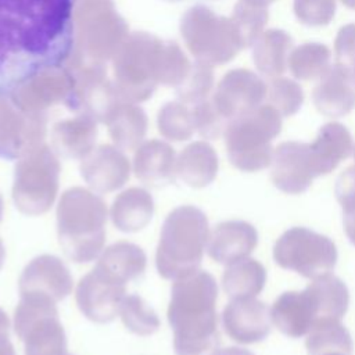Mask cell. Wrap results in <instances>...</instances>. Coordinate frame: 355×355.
I'll list each match as a JSON object with an SVG mask.
<instances>
[{
  "instance_id": "6da1fadb",
  "label": "cell",
  "mask_w": 355,
  "mask_h": 355,
  "mask_svg": "<svg viewBox=\"0 0 355 355\" xmlns=\"http://www.w3.org/2000/svg\"><path fill=\"white\" fill-rule=\"evenodd\" d=\"M76 0H0V97L62 64Z\"/></svg>"
},
{
  "instance_id": "7a4b0ae2",
  "label": "cell",
  "mask_w": 355,
  "mask_h": 355,
  "mask_svg": "<svg viewBox=\"0 0 355 355\" xmlns=\"http://www.w3.org/2000/svg\"><path fill=\"white\" fill-rule=\"evenodd\" d=\"M215 277L197 269L173 280L168 322L176 355H215L220 343Z\"/></svg>"
},
{
  "instance_id": "3957f363",
  "label": "cell",
  "mask_w": 355,
  "mask_h": 355,
  "mask_svg": "<svg viewBox=\"0 0 355 355\" xmlns=\"http://www.w3.org/2000/svg\"><path fill=\"white\" fill-rule=\"evenodd\" d=\"M107 207L85 187L67 189L57 205V236L64 254L76 263L94 261L104 248Z\"/></svg>"
},
{
  "instance_id": "277c9868",
  "label": "cell",
  "mask_w": 355,
  "mask_h": 355,
  "mask_svg": "<svg viewBox=\"0 0 355 355\" xmlns=\"http://www.w3.org/2000/svg\"><path fill=\"white\" fill-rule=\"evenodd\" d=\"M209 239L207 215L194 205H180L165 218L155 252L161 277L176 280L200 269Z\"/></svg>"
},
{
  "instance_id": "5b68a950",
  "label": "cell",
  "mask_w": 355,
  "mask_h": 355,
  "mask_svg": "<svg viewBox=\"0 0 355 355\" xmlns=\"http://www.w3.org/2000/svg\"><path fill=\"white\" fill-rule=\"evenodd\" d=\"M282 115L270 104L230 121L225 130L229 161L244 172H257L272 164V140L282 130Z\"/></svg>"
},
{
  "instance_id": "8992f818",
  "label": "cell",
  "mask_w": 355,
  "mask_h": 355,
  "mask_svg": "<svg viewBox=\"0 0 355 355\" xmlns=\"http://www.w3.org/2000/svg\"><path fill=\"white\" fill-rule=\"evenodd\" d=\"M60 172V161L47 146L19 158L11 190L15 208L28 216L46 214L58 194Z\"/></svg>"
},
{
  "instance_id": "52a82bcc",
  "label": "cell",
  "mask_w": 355,
  "mask_h": 355,
  "mask_svg": "<svg viewBox=\"0 0 355 355\" xmlns=\"http://www.w3.org/2000/svg\"><path fill=\"white\" fill-rule=\"evenodd\" d=\"M57 302L37 294H19L14 330L24 343L25 355H68L67 336Z\"/></svg>"
},
{
  "instance_id": "ba28073f",
  "label": "cell",
  "mask_w": 355,
  "mask_h": 355,
  "mask_svg": "<svg viewBox=\"0 0 355 355\" xmlns=\"http://www.w3.org/2000/svg\"><path fill=\"white\" fill-rule=\"evenodd\" d=\"M273 258L283 269L308 279L330 273L337 263V248L327 236L306 227H291L275 243Z\"/></svg>"
},
{
  "instance_id": "9c48e42d",
  "label": "cell",
  "mask_w": 355,
  "mask_h": 355,
  "mask_svg": "<svg viewBox=\"0 0 355 355\" xmlns=\"http://www.w3.org/2000/svg\"><path fill=\"white\" fill-rule=\"evenodd\" d=\"M125 295L126 283L97 263L79 280L75 291L79 311L96 323L112 322Z\"/></svg>"
},
{
  "instance_id": "30bf717a",
  "label": "cell",
  "mask_w": 355,
  "mask_h": 355,
  "mask_svg": "<svg viewBox=\"0 0 355 355\" xmlns=\"http://www.w3.org/2000/svg\"><path fill=\"white\" fill-rule=\"evenodd\" d=\"M194 50L214 64H223L244 49L240 35L232 19L216 17L211 10H193Z\"/></svg>"
},
{
  "instance_id": "8fae6325",
  "label": "cell",
  "mask_w": 355,
  "mask_h": 355,
  "mask_svg": "<svg viewBox=\"0 0 355 355\" xmlns=\"http://www.w3.org/2000/svg\"><path fill=\"white\" fill-rule=\"evenodd\" d=\"M266 94L268 86L262 78L250 69L237 68L220 80L214 104L230 123L234 118L258 108Z\"/></svg>"
},
{
  "instance_id": "7c38bea8",
  "label": "cell",
  "mask_w": 355,
  "mask_h": 355,
  "mask_svg": "<svg viewBox=\"0 0 355 355\" xmlns=\"http://www.w3.org/2000/svg\"><path fill=\"white\" fill-rule=\"evenodd\" d=\"M318 178L315 161L308 143L283 141L272 158V182L287 194H300Z\"/></svg>"
},
{
  "instance_id": "4fadbf2b",
  "label": "cell",
  "mask_w": 355,
  "mask_h": 355,
  "mask_svg": "<svg viewBox=\"0 0 355 355\" xmlns=\"http://www.w3.org/2000/svg\"><path fill=\"white\" fill-rule=\"evenodd\" d=\"M73 288L68 266L55 255L43 254L33 258L18 279L19 294H37L58 302Z\"/></svg>"
},
{
  "instance_id": "5bb4252c",
  "label": "cell",
  "mask_w": 355,
  "mask_h": 355,
  "mask_svg": "<svg viewBox=\"0 0 355 355\" xmlns=\"http://www.w3.org/2000/svg\"><path fill=\"white\" fill-rule=\"evenodd\" d=\"M222 326L240 344L259 343L270 333V312L254 297L233 298L222 312Z\"/></svg>"
},
{
  "instance_id": "9a60e30c",
  "label": "cell",
  "mask_w": 355,
  "mask_h": 355,
  "mask_svg": "<svg viewBox=\"0 0 355 355\" xmlns=\"http://www.w3.org/2000/svg\"><path fill=\"white\" fill-rule=\"evenodd\" d=\"M80 175L94 193H111L121 189L130 176L128 157L112 146H100L80 162Z\"/></svg>"
},
{
  "instance_id": "2e32d148",
  "label": "cell",
  "mask_w": 355,
  "mask_h": 355,
  "mask_svg": "<svg viewBox=\"0 0 355 355\" xmlns=\"http://www.w3.org/2000/svg\"><path fill=\"white\" fill-rule=\"evenodd\" d=\"M319 79L312 92L315 108L329 118L348 115L355 108L354 72L348 67L336 62Z\"/></svg>"
},
{
  "instance_id": "e0dca14e",
  "label": "cell",
  "mask_w": 355,
  "mask_h": 355,
  "mask_svg": "<svg viewBox=\"0 0 355 355\" xmlns=\"http://www.w3.org/2000/svg\"><path fill=\"white\" fill-rule=\"evenodd\" d=\"M258 244L257 229L245 220H225L209 233L207 251L218 263L229 265L247 258Z\"/></svg>"
},
{
  "instance_id": "ac0fdd59",
  "label": "cell",
  "mask_w": 355,
  "mask_h": 355,
  "mask_svg": "<svg viewBox=\"0 0 355 355\" xmlns=\"http://www.w3.org/2000/svg\"><path fill=\"white\" fill-rule=\"evenodd\" d=\"M270 319L286 336L298 338L311 330L316 322V312L306 290L286 291L272 305Z\"/></svg>"
},
{
  "instance_id": "d6986e66",
  "label": "cell",
  "mask_w": 355,
  "mask_h": 355,
  "mask_svg": "<svg viewBox=\"0 0 355 355\" xmlns=\"http://www.w3.org/2000/svg\"><path fill=\"white\" fill-rule=\"evenodd\" d=\"M175 151L159 140H151L137 148L133 158L135 176L146 186L159 189L175 182Z\"/></svg>"
},
{
  "instance_id": "ffe728a7",
  "label": "cell",
  "mask_w": 355,
  "mask_h": 355,
  "mask_svg": "<svg viewBox=\"0 0 355 355\" xmlns=\"http://www.w3.org/2000/svg\"><path fill=\"white\" fill-rule=\"evenodd\" d=\"M318 176L327 175L347 159L354 150L349 130L340 122L324 123L309 144Z\"/></svg>"
},
{
  "instance_id": "44dd1931",
  "label": "cell",
  "mask_w": 355,
  "mask_h": 355,
  "mask_svg": "<svg viewBox=\"0 0 355 355\" xmlns=\"http://www.w3.org/2000/svg\"><path fill=\"white\" fill-rule=\"evenodd\" d=\"M154 215V200L143 187H129L119 193L110 211L114 226L123 233L143 230Z\"/></svg>"
},
{
  "instance_id": "7402d4cb",
  "label": "cell",
  "mask_w": 355,
  "mask_h": 355,
  "mask_svg": "<svg viewBox=\"0 0 355 355\" xmlns=\"http://www.w3.org/2000/svg\"><path fill=\"white\" fill-rule=\"evenodd\" d=\"M218 166V155L214 147L205 141H194L179 154L175 172L184 184L201 189L214 182Z\"/></svg>"
},
{
  "instance_id": "603a6c76",
  "label": "cell",
  "mask_w": 355,
  "mask_h": 355,
  "mask_svg": "<svg viewBox=\"0 0 355 355\" xmlns=\"http://www.w3.org/2000/svg\"><path fill=\"white\" fill-rule=\"evenodd\" d=\"M293 49V37L286 31L268 29L254 43L252 61L261 75L272 79L279 78L287 68Z\"/></svg>"
},
{
  "instance_id": "cb8c5ba5",
  "label": "cell",
  "mask_w": 355,
  "mask_h": 355,
  "mask_svg": "<svg viewBox=\"0 0 355 355\" xmlns=\"http://www.w3.org/2000/svg\"><path fill=\"white\" fill-rule=\"evenodd\" d=\"M305 290L315 306L316 322L323 319L341 320L345 315L349 304V293L340 277L330 273L319 276Z\"/></svg>"
},
{
  "instance_id": "d4e9b609",
  "label": "cell",
  "mask_w": 355,
  "mask_h": 355,
  "mask_svg": "<svg viewBox=\"0 0 355 355\" xmlns=\"http://www.w3.org/2000/svg\"><path fill=\"white\" fill-rule=\"evenodd\" d=\"M97 265L128 284L144 275L147 257L137 244L116 241L100 254Z\"/></svg>"
},
{
  "instance_id": "484cf974",
  "label": "cell",
  "mask_w": 355,
  "mask_h": 355,
  "mask_svg": "<svg viewBox=\"0 0 355 355\" xmlns=\"http://www.w3.org/2000/svg\"><path fill=\"white\" fill-rule=\"evenodd\" d=\"M266 283V270L255 259L243 258L227 265L222 287L229 298H248L259 294Z\"/></svg>"
},
{
  "instance_id": "4316f807",
  "label": "cell",
  "mask_w": 355,
  "mask_h": 355,
  "mask_svg": "<svg viewBox=\"0 0 355 355\" xmlns=\"http://www.w3.org/2000/svg\"><path fill=\"white\" fill-rule=\"evenodd\" d=\"M96 126L86 119L64 121L53 130V146L65 158H85L96 141Z\"/></svg>"
},
{
  "instance_id": "83f0119b",
  "label": "cell",
  "mask_w": 355,
  "mask_h": 355,
  "mask_svg": "<svg viewBox=\"0 0 355 355\" xmlns=\"http://www.w3.org/2000/svg\"><path fill=\"white\" fill-rule=\"evenodd\" d=\"M308 355H352L354 343L349 331L337 319L315 322L305 341Z\"/></svg>"
},
{
  "instance_id": "f1b7e54d",
  "label": "cell",
  "mask_w": 355,
  "mask_h": 355,
  "mask_svg": "<svg viewBox=\"0 0 355 355\" xmlns=\"http://www.w3.org/2000/svg\"><path fill=\"white\" fill-rule=\"evenodd\" d=\"M331 51L326 44L306 42L291 50L287 65L294 78L300 80H313L329 69Z\"/></svg>"
},
{
  "instance_id": "f546056e",
  "label": "cell",
  "mask_w": 355,
  "mask_h": 355,
  "mask_svg": "<svg viewBox=\"0 0 355 355\" xmlns=\"http://www.w3.org/2000/svg\"><path fill=\"white\" fill-rule=\"evenodd\" d=\"M268 19V6L257 0H239L233 11L232 21L240 35L244 49L252 46L263 33Z\"/></svg>"
},
{
  "instance_id": "4dcf8cb0",
  "label": "cell",
  "mask_w": 355,
  "mask_h": 355,
  "mask_svg": "<svg viewBox=\"0 0 355 355\" xmlns=\"http://www.w3.org/2000/svg\"><path fill=\"white\" fill-rule=\"evenodd\" d=\"M119 316L129 331L141 337L154 334L161 326L157 312L139 294L123 297L119 306Z\"/></svg>"
},
{
  "instance_id": "1f68e13d",
  "label": "cell",
  "mask_w": 355,
  "mask_h": 355,
  "mask_svg": "<svg viewBox=\"0 0 355 355\" xmlns=\"http://www.w3.org/2000/svg\"><path fill=\"white\" fill-rule=\"evenodd\" d=\"M268 100L282 116L295 115L304 103L302 87L288 78H273L268 87Z\"/></svg>"
},
{
  "instance_id": "d6a6232c",
  "label": "cell",
  "mask_w": 355,
  "mask_h": 355,
  "mask_svg": "<svg viewBox=\"0 0 355 355\" xmlns=\"http://www.w3.org/2000/svg\"><path fill=\"white\" fill-rule=\"evenodd\" d=\"M112 140L123 150L135 148L146 133V118L141 112H129L116 116L110 128Z\"/></svg>"
},
{
  "instance_id": "836d02e7",
  "label": "cell",
  "mask_w": 355,
  "mask_h": 355,
  "mask_svg": "<svg viewBox=\"0 0 355 355\" xmlns=\"http://www.w3.org/2000/svg\"><path fill=\"white\" fill-rule=\"evenodd\" d=\"M336 0H294L297 19L306 26H326L336 15Z\"/></svg>"
},
{
  "instance_id": "e575fe53",
  "label": "cell",
  "mask_w": 355,
  "mask_h": 355,
  "mask_svg": "<svg viewBox=\"0 0 355 355\" xmlns=\"http://www.w3.org/2000/svg\"><path fill=\"white\" fill-rule=\"evenodd\" d=\"M159 132L169 140H187L194 130V118L184 110H165L158 121Z\"/></svg>"
},
{
  "instance_id": "d590c367",
  "label": "cell",
  "mask_w": 355,
  "mask_h": 355,
  "mask_svg": "<svg viewBox=\"0 0 355 355\" xmlns=\"http://www.w3.org/2000/svg\"><path fill=\"white\" fill-rule=\"evenodd\" d=\"M334 53L337 62L351 69L355 60V24L344 25L338 31L334 40Z\"/></svg>"
},
{
  "instance_id": "8d00e7d4",
  "label": "cell",
  "mask_w": 355,
  "mask_h": 355,
  "mask_svg": "<svg viewBox=\"0 0 355 355\" xmlns=\"http://www.w3.org/2000/svg\"><path fill=\"white\" fill-rule=\"evenodd\" d=\"M336 197L341 204L355 201V165L348 166L336 182Z\"/></svg>"
},
{
  "instance_id": "74e56055",
  "label": "cell",
  "mask_w": 355,
  "mask_h": 355,
  "mask_svg": "<svg viewBox=\"0 0 355 355\" xmlns=\"http://www.w3.org/2000/svg\"><path fill=\"white\" fill-rule=\"evenodd\" d=\"M344 230L349 241L355 245V201L341 204Z\"/></svg>"
},
{
  "instance_id": "f35d334b",
  "label": "cell",
  "mask_w": 355,
  "mask_h": 355,
  "mask_svg": "<svg viewBox=\"0 0 355 355\" xmlns=\"http://www.w3.org/2000/svg\"><path fill=\"white\" fill-rule=\"evenodd\" d=\"M0 355H15L14 345L10 341V334L0 336Z\"/></svg>"
},
{
  "instance_id": "ab89813d",
  "label": "cell",
  "mask_w": 355,
  "mask_h": 355,
  "mask_svg": "<svg viewBox=\"0 0 355 355\" xmlns=\"http://www.w3.org/2000/svg\"><path fill=\"white\" fill-rule=\"evenodd\" d=\"M215 355H254L251 351L240 348V347H227L223 349H218Z\"/></svg>"
},
{
  "instance_id": "60d3db41",
  "label": "cell",
  "mask_w": 355,
  "mask_h": 355,
  "mask_svg": "<svg viewBox=\"0 0 355 355\" xmlns=\"http://www.w3.org/2000/svg\"><path fill=\"white\" fill-rule=\"evenodd\" d=\"M10 334V319L7 313L0 308V336Z\"/></svg>"
},
{
  "instance_id": "b9f144b4",
  "label": "cell",
  "mask_w": 355,
  "mask_h": 355,
  "mask_svg": "<svg viewBox=\"0 0 355 355\" xmlns=\"http://www.w3.org/2000/svg\"><path fill=\"white\" fill-rule=\"evenodd\" d=\"M4 259H6V250H4V245H3V241L0 239V270L4 265Z\"/></svg>"
},
{
  "instance_id": "7bdbcfd3",
  "label": "cell",
  "mask_w": 355,
  "mask_h": 355,
  "mask_svg": "<svg viewBox=\"0 0 355 355\" xmlns=\"http://www.w3.org/2000/svg\"><path fill=\"white\" fill-rule=\"evenodd\" d=\"M341 3L349 8V10H355V0H341Z\"/></svg>"
},
{
  "instance_id": "ee69618b",
  "label": "cell",
  "mask_w": 355,
  "mask_h": 355,
  "mask_svg": "<svg viewBox=\"0 0 355 355\" xmlns=\"http://www.w3.org/2000/svg\"><path fill=\"white\" fill-rule=\"evenodd\" d=\"M3 209H4V202H3V197L0 194V222H1V218H3Z\"/></svg>"
},
{
  "instance_id": "f6af8a7d",
  "label": "cell",
  "mask_w": 355,
  "mask_h": 355,
  "mask_svg": "<svg viewBox=\"0 0 355 355\" xmlns=\"http://www.w3.org/2000/svg\"><path fill=\"white\" fill-rule=\"evenodd\" d=\"M257 1H259V3H262V4H265V6H268V4L273 3L275 0H257Z\"/></svg>"
},
{
  "instance_id": "bcb514c9",
  "label": "cell",
  "mask_w": 355,
  "mask_h": 355,
  "mask_svg": "<svg viewBox=\"0 0 355 355\" xmlns=\"http://www.w3.org/2000/svg\"><path fill=\"white\" fill-rule=\"evenodd\" d=\"M351 71H352L354 75H355V60H354V62H352V65H351Z\"/></svg>"
},
{
  "instance_id": "7dc6e473",
  "label": "cell",
  "mask_w": 355,
  "mask_h": 355,
  "mask_svg": "<svg viewBox=\"0 0 355 355\" xmlns=\"http://www.w3.org/2000/svg\"><path fill=\"white\" fill-rule=\"evenodd\" d=\"M354 158H355V148H354Z\"/></svg>"
}]
</instances>
